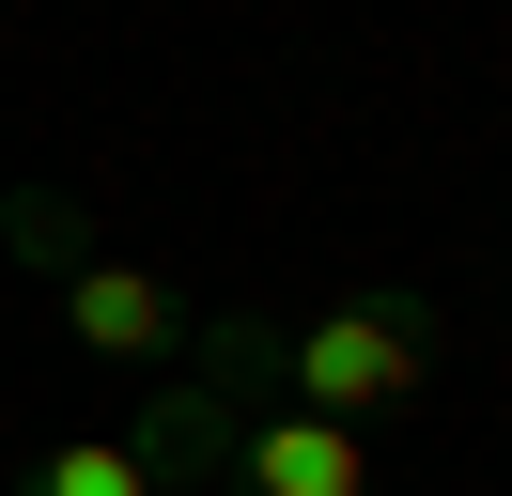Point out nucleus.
Here are the masks:
<instances>
[{"mask_svg": "<svg viewBox=\"0 0 512 496\" xmlns=\"http://www.w3.org/2000/svg\"><path fill=\"white\" fill-rule=\"evenodd\" d=\"M450 372V341H435V310L419 295H342V310H311V326H264V403H295V419H404L419 388Z\"/></svg>", "mask_w": 512, "mask_h": 496, "instance_id": "nucleus-2", "label": "nucleus"}, {"mask_svg": "<svg viewBox=\"0 0 512 496\" xmlns=\"http://www.w3.org/2000/svg\"><path fill=\"white\" fill-rule=\"evenodd\" d=\"M16 496H171V481H156L140 434H47V450L16 465Z\"/></svg>", "mask_w": 512, "mask_h": 496, "instance_id": "nucleus-3", "label": "nucleus"}, {"mask_svg": "<svg viewBox=\"0 0 512 496\" xmlns=\"http://www.w3.org/2000/svg\"><path fill=\"white\" fill-rule=\"evenodd\" d=\"M0 233H16V248L47 264V295H63V341H78L94 372H140V388H171V372L202 357V310L171 295V279L140 264V248H94V217H78V202L16 186V202H0Z\"/></svg>", "mask_w": 512, "mask_h": 496, "instance_id": "nucleus-1", "label": "nucleus"}]
</instances>
